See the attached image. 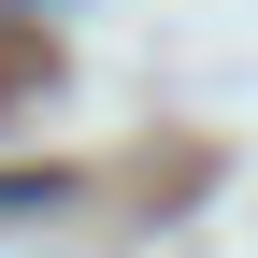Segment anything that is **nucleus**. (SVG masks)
I'll use <instances>...</instances> for the list:
<instances>
[{
	"label": "nucleus",
	"instance_id": "1",
	"mask_svg": "<svg viewBox=\"0 0 258 258\" xmlns=\"http://www.w3.org/2000/svg\"><path fill=\"white\" fill-rule=\"evenodd\" d=\"M0 215H57V172H0Z\"/></svg>",
	"mask_w": 258,
	"mask_h": 258
}]
</instances>
